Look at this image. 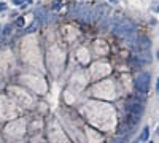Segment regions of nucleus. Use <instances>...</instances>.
Segmentation results:
<instances>
[{
    "label": "nucleus",
    "mask_w": 159,
    "mask_h": 143,
    "mask_svg": "<svg viewBox=\"0 0 159 143\" xmlns=\"http://www.w3.org/2000/svg\"><path fill=\"white\" fill-rule=\"evenodd\" d=\"M150 81H151L150 73H147V72L140 73V75L135 78V89H137L140 94H147L148 89H150Z\"/></svg>",
    "instance_id": "obj_2"
},
{
    "label": "nucleus",
    "mask_w": 159,
    "mask_h": 143,
    "mask_svg": "<svg viewBox=\"0 0 159 143\" xmlns=\"http://www.w3.org/2000/svg\"><path fill=\"white\" fill-rule=\"evenodd\" d=\"M111 32H113V33H116V35H119V37H131L132 33H134V26H132L129 21L118 18V19L113 21Z\"/></svg>",
    "instance_id": "obj_1"
},
{
    "label": "nucleus",
    "mask_w": 159,
    "mask_h": 143,
    "mask_svg": "<svg viewBox=\"0 0 159 143\" xmlns=\"http://www.w3.org/2000/svg\"><path fill=\"white\" fill-rule=\"evenodd\" d=\"M148 137H150V127H145L142 131V135H140V142H147Z\"/></svg>",
    "instance_id": "obj_3"
},
{
    "label": "nucleus",
    "mask_w": 159,
    "mask_h": 143,
    "mask_svg": "<svg viewBox=\"0 0 159 143\" xmlns=\"http://www.w3.org/2000/svg\"><path fill=\"white\" fill-rule=\"evenodd\" d=\"M26 0H13V5H22Z\"/></svg>",
    "instance_id": "obj_4"
},
{
    "label": "nucleus",
    "mask_w": 159,
    "mask_h": 143,
    "mask_svg": "<svg viewBox=\"0 0 159 143\" xmlns=\"http://www.w3.org/2000/svg\"><path fill=\"white\" fill-rule=\"evenodd\" d=\"M5 8H7V5H5L3 2H0V11H3Z\"/></svg>",
    "instance_id": "obj_5"
},
{
    "label": "nucleus",
    "mask_w": 159,
    "mask_h": 143,
    "mask_svg": "<svg viewBox=\"0 0 159 143\" xmlns=\"http://www.w3.org/2000/svg\"><path fill=\"white\" fill-rule=\"evenodd\" d=\"M16 24H18V26H22L24 21H22V19H18V22H16Z\"/></svg>",
    "instance_id": "obj_6"
},
{
    "label": "nucleus",
    "mask_w": 159,
    "mask_h": 143,
    "mask_svg": "<svg viewBox=\"0 0 159 143\" xmlns=\"http://www.w3.org/2000/svg\"><path fill=\"white\" fill-rule=\"evenodd\" d=\"M158 10H159V8H158Z\"/></svg>",
    "instance_id": "obj_8"
},
{
    "label": "nucleus",
    "mask_w": 159,
    "mask_h": 143,
    "mask_svg": "<svg viewBox=\"0 0 159 143\" xmlns=\"http://www.w3.org/2000/svg\"><path fill=\"white\" fill-rule=\"evenodd\" d=\"M115 143H126V140H124V138H121V140H118V142H115Z\"/></svg>",
    "instance_id": "obj_7"
}]
</instances>
